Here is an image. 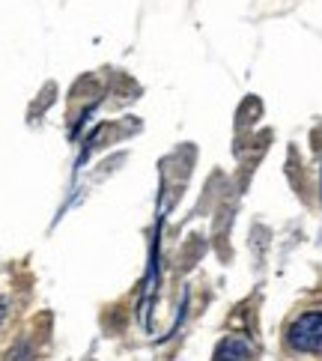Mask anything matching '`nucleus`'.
Returning <instances> with one entry per match:
<instances>
[{
    "label": "nucleus",
    "mask_w": 322,
    "mask_h": 361,
    "mask_svg": "<svg viewBox=\"0 0 322 361\" xmlns=\"http://www.w3.org/2000/svg\"><path fill=\"white\" fill-rule=\"evenodd\" d=\"M248 358H251V346L242 338L221 341V346H218V353H215V361H248Z\"/></svg>",
    "instance_id": "2"
},
{
    "label": "nucleus",
    "mask_w": 322,
    "mask_h": 361,
    "mask_svg": "<svg viewBox=\"0 0 322 361\" xmlns=\"http://www.w3.org/2000/svg\"><path fill=\"white\" fill-rule=\"evenodd\" d=\"M287 341L299 353H319L322 350V314H302L290 326Z\"/></svg>",
    "instance_id": "1"
}]
</instances>
